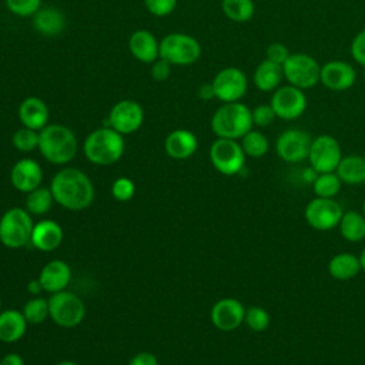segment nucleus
<instances>
[{"label": "nucleus", "mask_w": 365, "mask_h": 365, "mask_svg": "<svg viewBox=\"0 0 365 365\" xmlns=\"http://www.w3.org/2000/svg\"><path fill=\"white\" fill-rule=\"evenodd\" d=\"M54 201L66 210H86L94 200V185L88 175L76 168L64 167L58 170L50 182Z\"/></svg>", "instance_id": "f257e3e1"}, {"label": "nucleus", "mask_w": 365, "mask_h": 365, "mask_svg": "<svg viewBox=\"0 0 365 365\" xmlns=\"http://www.w3.org/2000/svg\"><path fill=\"white\" fill-rule=\"evenodd\" d=\"M41 155L51 164L63 165L77 154V138L63 124H47L38 131V147Z\"/></svg>", "instance_id": "f03ea898"}, {"label": "nucleus", "mask_w": 365, "mask_h": 365, "mask_svg": "<svg viewBox=\"0 0 365 365\" xmlns=\"http://www.w3.org/2000/svg\"><path fill=\"white\" fill-rule=\"evenodd\" d=\"M251 108L244 103H224L211 117V130L220 138L240 140L251 128Z\"/></svg>", "instance_id": "7ed1b4c3"}, {"label": "nucleus", "mask_w": 365, "mask_h": 365, "mask_svg": "<svg viewBox=\"0 0 365 365\" xmlns=\"http://www.w3.org/2000/svg\"><path fill=\"white\" fill-rule=\"evenodd\" d=\"M83 151L87 160L96 165L114 164L124 153L123 134L111 127L97 128L86 137Z\"/></svg>", "instance_id": "20e7f679"}, {"label": "nucleus", "mask_w": 365, "mask_h": 365, "mask_svg": "<svg viewBox=\"0 0 365 365\" xmlns=\"http://www.w3.org/2000/svg\"><path fill=\"white\" fill-rule=\"evenodd\" d=\"M33 227L31 214L26 208H9L0 217V242L6 248H21L30 242Z\"/></svg>", "instance_id": "39448f33"}, {"label": "nucleus", "mask_w": 365, "mask_h": 365, "mask_svg": "<svg viewBox=\"0 0 365 365\" xmlns=\"http://www.w3.org/2000/svg\"><path fill=\"white\" fill-rule=\"evenodd\" d=\"M48 317L61 328H74L80 325L86 317V304L70 291H58L48 298Z\"/></svg>", "instance_id": "423d86ee"}, {"label": "nucleus", "mask_w": 365, "mask_h": 365, "mask_svg": "<svg viewBox=\"0 0 365 365\" xmlns=\"http://www.w3.org/2000/svg\"><path fill=\"white\" fill-rule=\"evenodd\" d=\"M282 71L288 84L305 91L319 83L321 66L311 54L291 53L282 64Z\"/></svg>", "instance_id": "0eeeda50"}, {"label": "nucleus", "mask_w": 365, "mask_h": 365, "mask_svg": "<svg viewBox=\"0 0 365 365\" xmlns=\"http://www.w3.org/2000/svg\"><path fill=\"white\" fill-rule=\"evenodd\" d=\"M201 56V46L190 34L170 33L160 41V58L170 64L188 66Z\"/></svg>", "instance_id": "6e6552de"}, {"label": "nucleus", "mask_w": 365, "mask_h": 365, "mask_svg": "<svg viewBox=\"0 0 365 365\" xmlns=\"http://www.w3.org/2000/svg\"><path fill=\"white\" fill-rule=\"evenodd\" d=\"M245 157L238 140L217 137L210 147L211 164L222 175L238 174L245 164Z\"/></svg>", "instance_id": "1a4fd4ad"}, {"label": "nucleus", "mask_w": 365, "mask_h": 365, "mask_svg": "<svg viewBox=\"0 0 365 365\" xmlns=\"http://www.w3.org/2000/svg\"><path fill=\"white\" fill-rule=\"evenodd\" d=\"M269 104L274 108L277 118L292 121L305 113L308 98L304 90L287 83L285 86H279L275 91H272Z\"/></svg>", "instance_id": "9d476101"}, {"label": "nucleus", "mask_w": 365, "mask_h": 365, "mask_svg": "<svg viewBox=\"0 0 365 365\" xmlns=\"http://www.w3.org/2000/svg\"><path fill=\"white\" fill-rule=\"evenodd\" d=\"M342 157L339 141L329 134H321L312 138L307 160L318 173H332L336 170Z\"/></svg>", "instance_id": "9b49d317"}, {"label": "nucleus", "mask_w": 365, "mask_h": 365, "mask_svg": "<svg viewBox=\"0 0 365 365\" xmlns=\"http://www.w3.org/2000/svg\"><path fill=\"white\" fill-rule=\"evenodd\" d=\"M342 214L344 210L341 204L334 198L315 197L307 204L304 210V218L307 224L317 231H329L336 228Z\"/></svg>", "instance_id": "f8f14e48"}, {"label": "nucleus", "mask_w": 365, "mask_h": 365, "mask_svg": "<svg viewBox=\"0 0 365 365\" xmlns=\"http://www.w3.org/2000/svg\"><path fill=\"white\" fill-rule=\"evenodd\" d=\"M215 98L222 103L240 101L248 90V78L238 67H225L220 70L211 81Z\"/></svg>", "instance_id": "ddd939ff"}, {"label": "nucleus", "mask_w": 365, "mask_h": 365, "mask_svg": "<svg viewBox=\"0 0 365 365\" xmlns=\"http://www.w3.org/2000/svg\"><path fill=\"white\" fill-rule=\"evenodd\" d=\"M312 137L301 128L282 131L275 141V153L285 163H301L308 158Z\"/></svg>", "instance_id": "4468645a"}, {"label": "nucleus", "mask_w": 365, "mask_h": 365, "mask_svg": "<svg viewBox=\"0 0 365 365\" xmlns=\"http://www.w3.org/2000/svg\"><path fill=\"white\" fill-rule=\"evenodd\" d=\"M144 121V110L134 100H121L113 106L108 114V127L120 134L137 131Z\"/></svg>", "instance_id": "2eb2a0df"}, {"label": "nucleus", "mask_w": 365, "mask_h": 365, "mask_svg": "<svg viewBox=\"0 0 365 365\" xmlns=\"http://www.w3.org/2000/svg\"><path fill=\"white\" fill-rule=\"evenodd\" d=\"M245 307L237 298H221L214 302L210 311V318L212 325L224 332L234 331L244 324Z\"/></svg>", "instance_id": "dca6fc26"}, {"label": "nucleus", "mask_w": 365, "mask_h": 365, "mask_svg": "<svg viewBox=\"0 0 365 365\" xmlns=\"http://www.w3.org/2000/svg\"><path fill=\"white\" fill-rule=\"evenodd\" d=\"M356 81L354 66L344 60H331L321 66L319 83L331 91L349 90Z\"/></svg>", "instance_id": "f3484780"}, {"label": "nucleus", "mask_w": 365, "mask_h": 365, "mask_svg": "<svg viewBox=\"0 0 365 365\" xmlns=\"http://www.w3.org/2000/svg\"><path fill=\"white\" fill-rule=\"evenodd\" d=\"M43 180V170L33 158H21L14 163L10 170L11 185L21 192H30L40 187Z\"/></svg>", "instance_id": "a211bd4d"}, {"label": "nucleus", "mask_w": 365, "mask_h": 365, "mask_svg": "<svg viewBox=\"0 0 365 365\" xmlns=\"http://www.w3.org/2000/svg\"><path fill=\"white\" fill-rule=\"evenodd\" d=\"M64 238V232L61 225L54 220H41L34 224L31 232V245L36 250L43 252H50L57 250Z\"/></svg>", "instance_id": "6ab92c4d"}, {"label": "nucleus", "mask_w": 365, "mask_h": 365, "mask_svg": "<svg viewBox=\"0 0 365 365\" xmlns=\"http://www.w3.org/2000/svg\"><path fill=\"white\" fill-rule=\"evenodd\" d=\"M38 279L46 292L54 294L63 291L70 284L71 268L63 259H51L41 268Z\"/></svg>", "instance_id": "aec40b11"}, {"label": "nucleus", "mask_w": 365, "mask_h": 365, "mask_svg": "<svg viewBox=\"0 0 365 365\" xmlns=\"http://www.w3.org/2000/svg\"><path fill=\"white\" fill-rule=\"evenodd\" d=\"M198 147V140L190 130L178 128L171 131L164 141V148L168 157L174 160L190 158Z\"/></svg>", "instance_id": "412c9836"}, {"label": "nucleus", "mask_w": 365, "mask_h": 365, "mask_svg": "<svg viewBox=\"0 0 365 365\" xmlns=\"http://www.w3.org/2000/svg\"><path fill=\"white\" fill-rule=\"evenodd\" d=\"M19 118L23 127L40 131L48 123V107L38 97H27L19 106Z\"/></svg>", "instance_id": "4be33fe9"}, {"label": "nucleus", "mask_w": 365, "mask_h": 365, "mask_svg": "<svg viewBox=\"0 0 365 365\" xmlns=\"http://www.w3.org/2000/svg\"><path fill=\"white\" fill-rule=\"evenodd\" d=\"M131 54L141 63H154L160 57V43L148 30H137L128 38Z\"/></svg>", "instance_id": "5701e85b"}, {"label": "nucleus", "mask_w": 365, "mask_h": 365, "mask_svg": "<svg viewBox=\"0 0 365 365\" xmlns=\"http://www.w3.org/2000/svg\"><path fill=\"white\" fill-rule=\"evenodd\" d=\"M284 80V71L282 66L277 64L268 58L262 60L252 76L254 86L264 93H272L275 91Z\"/></svg>", "instance_id": "b1692460"}, {"label": "nucleus", "mask_w": 365, "mask_h": 365, "mask_svg": "<svg viewBox=\"0 0 365 365\" xmlns=\"http://www.w3.org/2000/svg\"><path fill=\"white\" fill-rule=\"evenodd\" d=\"M27 321L21 311L4 309L0 312V341L6 344L17 342L27 329Z\"/></svg>", "instance_id": "393cba45"}, {"label": "nucleus", "mask_w": 365, "mask_h": 365, "mask_svg": "<svg viewBox=\"0 0 365 365\" xmlns=\"http://www.w3.org/2000/svg\"><path fill=\"white\" fill-rule=\"evenodd\" d=\"M64 14L56 7H40L33 14V27L43 36H57L64 30Z\"/></svg>", "instance_id": "a878e982"}, {"label": "nucleus", "mask_w": 365, "mask_h": 365, "mask_svg": "<svg viewBox=\"0 0 365 365\" xmlns=\"http://www.w3.org/2000/svg\"><path fill=\"white\" fill-rule=\"evenodd\" d=\"M362 271L359 255L352 252L335 254L328 262V272L336 281H349Z\"/></svg>", "instance_id": "bb28decb"}, {"label": "nucleus", "mask_w": 365, "mask_h": 365, "mask_svg": "<svg viewBox=\"0 0 365 365\" xmlns=\"http://www.w3.org/2000/svg\"><path fill=\"white\" fill-rule=\"evenodd\" d=\"M335 173L342 184L359 185L365 182V157L358 154L344 155Z\"/></svg>", "instance_id": "cd10ccee"}, {"label": "nucleus", "mask_w": 365, "mask_h": 365, "mask_svg": "<svg viewBox=\"0 0 365 365\" xmlns=\"http://www.w3.org/2000/svg\"><path fill=\"white\" fill-rule=\"evenodd\" d=\"M339 234L349 242H359L365 238V215L362 211H345L338 224Z\"/></svg>", "instance_id": "c85d7f7f"}, {"label": "nucleus", "mask_w": 365, "mask_h": 365, "mask_svg": "<svg viewBox=\"0 0 365 365\" xmlns=\"http://www.w3.org/2000/svg\"><path fill=\"white\" fill-rule=\"evenodd\" d=\"M54 198L50 187H37L33 191L27 192L24 208L31 215H44L51 208Z\"/></svg>", "instance_id": "c756f323"}, {"label": "nucleus", "mask_w": 365, "mask_h": 365, "mask_svg": "<svg viewBox=\"0 0 365 365\" xmlns=\"http://www.w3.org/2000/svg\"><path fill=\"white\" fill-rule=\"evenodd\" d=\"M240 144L247 157L251 158H261L269 150V141L267 135L258 130H250L240 138Z\"/></svg>", "instance_id": "7c9ffc66"}, {"label": "nucleus", "mask_w": 365, "mask_h": 365, "mask_svg": "<svg viewBox=\"0 0 365 365\" xmlns=\"http://www.w3.org/2000/svg\"><path fill=\"white\" fill-rule=\"evenodd\" d=\"M224 14L235 23H247L254 17L255 4L252 0H222Z\"/></svg>", "instance_id": "2f4dec72"}, {"label": "nucleus", "mask_w": 365, "mask_h": 365, "mask_svg": "<svg viewBox=\"0 0 365 365\" xmlns=\"http://www.w3.org/2000/svg\"><path fill=\"white\" fill-rule=\"evenodd\" d=\"M342 181L336 175L335 171L332 173H319L315 181L312 182V191L315 197L321 198H335V195L341 191Z\"/></svg>", "instance_id": "473e14b6"}, {"label": "nucleus", "mask_w": 365, "mask_h": 365, "mask_svg": "<svg viewBox=\"0 0 365 365\" xmlns=\"http://www.w3.org/2000/svg\"><path fill=\"white\" fill-rule=\"evenodd\" d=\"M21 312L29 324H41L48 317V299L37 295L24 304Z\"/></svg>", "instance_id": "72a5a7b5"}, {"label": "nucleus", "mask_w": 365, "mask_h": 365, "mask_svg": "<svg viewBox=\"0 0 365 365\" xmlns=\"http://www.w3.org/2000/svg\"><path fill=\"white\" fill-rule=\"evenodd\" d=\"M244 324L254 332H262L265 331L271 324L269 312L258 305H252L250 308H245V317Z\"/></svg>", "instance_id": "f704fd0d"}, {"label": "nucleus", "mask_w": 365, "mask_h": 365, "mask_svg": "<svg viewBox=\"0 0 365 365\" xmlns=\"http://www.w3.org/2000/svg\"><path fill=\"white\" fill-rule=\"evenodd\" d=\"M11 144L16 150L29 153L38 147V131L29 127H21L13 133Z\"/></svg>", "instance_id": "c9c22d12"}, {"label": "nucleus", "mask_w": 365, "mask_h": 365, "mask_svg": "<svg viewBox=\"0 0 365 365\" xmlns=\"http://www.w3.org/2000/svg\"><path fill=\"white\" fill-rule=\"evenodd\" d=\"M6 6L16 16L29 17L41 7V0H6Z\"/></svg>", "instance_id": "e433bc0d"}, {"label": "nucleus", "mask_w": 365, "mask_h": 365, "mask_svg": "<svg viewBox=\"0 0 365 365\" xmlns=\"http://www.w3.org/2000/svg\"><path fill=\"white\" fill-rule=\"evenodd\" d=\"M135 194V185L134 182L127 177L117 178L111 185V195L121 202H125L131 200Z\"/></svg>", "instance_id": "4c0bfd02"}, {"label": "nucleus", "mask_w": 365, "mask_h": 365, "mask_svg": "<svg viewBox=\"0 0 365 365\" xmlns=\"http://www.w3.org/2000/svg\"><path fill=\"white\" fill-rule=\"evenodd\" d=\"M251 117H252V124L259 127V128H265V127L271 125L274 123V120L277 118L271 104H258V106H255L251 110Z\"/></svg>", "instance_id": "58836bf2"}, {"label": "nucleus", "mask_w": 365, "mask_h": 365, "mask_svg": "<svg viewBox=\"0 0 365 365\" xmlns=\"http://www.w3.org/2000/svg\"><path fill=\"white\" fill-rule=\"evenodd\" d=\"M144 4L151 14L164 17L174 11L177 7V0H144Z\"/></svg>", "instance_id": "ea45409f"}, {"label": "nucleus", "mask_w": 365, "mask_h": 365, "mask_svg": "<svg viewBox=\"0 0 365 365\" xmlns=\"http://www.w3.org/2000/svg\"><path fill=\"white\" fill-rule=\"evenodd\" d=\"M351 57L362 67H365V29L358 31L349 46Z\"/></svg>", "instance_id": "a19ab883"}, {"label": "nucleus", "mask_w": 365, "mask_h": 365, "mask_svg": "<svg viewBox=\"0 0 365 365\" xmlns=\"http://www.w3.org/2000/svg\"><path fill=\"white\" fill-rule=\"evenodd\" d=\"M289 54H291L289 48L281 41H274V43L268 44V47L265 50V56H267L265 58H268L277 64H281V66L285 63V60L289 57Z\"/></svg>", "instance_id": "79ce46f5"}, {"label": "nucleus", "mask_w": 365, "mask_h": 365, "mask_svg": "<svg viewBox=\"0 0 365 365\" xmlns=\"http://www.w3.org/2000/svg\"><path fill=\"white\" fill-rule=\"evenodd\" d=\"M171 71V64L163 58H157L151 66V77L155 81H164L168 78Z\"/></svg>", "instance_id": "37998d69"}, {"label": "nucleus", "mask_w": 365, "mask_h": 365, "mask_svg": "<svg viewBox=\"0 0 365 365\" xmlns=\"http://www.w3.org/2000/svg\"><path fill=\"white\" fill-rule=\"evenodd\" d=\"M128 365H158V361H157V356L154 354L143 351V352L135 354L130 359Z\"/></svg>", "instance_id": "c03bdc74"}, {"label": "nucleus", "mask_w": 365, "mask_h": 365, "mask_svg": "<svg viewBox=\"0 0 365 365\" xmlns=\"http://www.w3.org/2000/svg\"><path fill=\"white\" fill-rule=\"evenodd\" d=\"M0 365H24V359L21 355L16 352H10L0 359Z\"/></svg>", "instance_id": "a18cd8bd"}, {"label": "nucleus", "mask_w": 365, "mask_h": 365, "mask_svg": "<svg viewBox=\"0 0 365 365\" xmlns=\"http://www.w3.org/2000/svg\"><path fill=\"white\" fill-rule=\"evenodd\" d=\"M197 94H198V97H200L201 100H211L212 97H215L214 88H212V84H211V83H205V84L200 86Z\"/></svg>", "instance_id": "49530a36"}, {"label": "nucleus", "mask_w": 365, "mask_h": 365, "mask_svg": "<svg viewBox=\"0 0 365 365\" xmlns=\"http://www.w3.org/2000/svg\"><path fill=\"white\" fill-rule=\"evenodd\" d=\"M27 291H29L31 295L37 297V295H40V292L44 291V289H43V285H41L40 279L36 278V279L29 281V284H27Z\"/></svg>", "instance_id": "de8ad7c7"}, {"label": "nucleus", "mask_w": 365, "mask_h": 365, "mask_svg": "<svg viewBox=\"0 0 365 365\" xmlns=\"http://www.w3.org/2000/svg\"><path fill=\"white\" fill-rule=\"evenodd\" d=\"M318 171L317 170H314L311 165L308 167V168H305L304 171H302V180L305 181V182H309V184H312L314 181H315V178L318 177Z\"/></svg>", "instance_id": "09e8293b"}, {"label": "nucleus", "mask_w": 365, "mask_h": 365, "mask_svg": "<svg viewBox=\"0 0 365 365\" xmlns=\"http://www.w3.org/2000/svg\"><path fill=\"white\" fill-rule=\"evenodd\" d=\"M359 261H361L362 271H365V247L362 248V251H361V254H359Z\"/></svg>", "instance_id": "8fccbe9b"}, {"label": "nucleus", "mask_w": 365, "mask_h": 365, "mask_svg": "<svg viewBox=\"0 0 365 365\" xmlns=\"http://www.w3.org/2000/svg\"><path fill=\"white\" fill-rule=\"evenodd\" d=\"M56 365H78V364H76L74 361H68V359H64V361H60V362H57Z\"/></svg>", "instance_id": "3c124183"}, {"label": "nucleus", "mask_w": 365, "mask_h": 365, "mask_svg": "<svg viewBox=\"0 0 365 365\" xmlns=\"http://www.w3.org/2000/svg\"><path fill=\"white\" fill-rule=\"evenodd\" d=\"M362 214L365 215V201H364V204H362Z\"/></svg>", "instance_id": "603ef678"}, {"label": "nucleus", "mask_w": 365, "mask_h": 365, "mask_svg": "<svg viewBox=\"0 0 365 365\" xmlns=\"http://www.w3.org/2000/svg\"><path fill=\"white\" fill-rule=\"evenodd\" d=\"M0 312H1V299H0Z\"/></svg>", "instance_id": "864d4df0"}, {"label": "nucleus", "mask_w": 365, "mask_h": 365, "mask_svg": "<svg viewBox=\"0 0 365 365\" xmlns=\"http://www.w3.org/2000/svg\"><path fill=\"white\" fill-rule=\"evenodd\" d=\"M364 81H365V71H364Z\"/></svg>", "instance_id": "5fc2aeb1"}]
</instances>
